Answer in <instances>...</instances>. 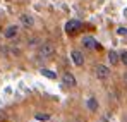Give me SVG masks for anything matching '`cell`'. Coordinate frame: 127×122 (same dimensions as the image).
Here are the masks:
<instances>
[{"mask_svg":"<svg viewBox=\"0 0 127 122\" xmlns=\"http://www.w3.org/2000/svg\"><path fill=\"white\" fill-rule=\"evenodd\" d=\"M19 19H21V24L24 28H28V29L34 26V19H33V16H29V14H22V16H19Z\"/></svg>","mask_w":127,"mask_h":122,"instance_id":"obj_8","label":"cell"},{"mask_svg":"<svg viewBox=\"0 0 127 122\" xmlns=\"http://www.w3.org/2000/svg\"><path fill=\"white\" fill-rule=\"evenodd\" d=\"M36 119H38V121H48L50 115H48V114H36Z\"/></svg>","mask_w":127,"mask_h":122,"instance_id":"obj_14","label":"cell"},{"mask_svg":"<svg viewBox=\"0 0 127 122\" xmlns=\"http://www.w3.org/2000/svg\"><path fill=\"white\" fill-rule=\"evenodd\" d=\"M124 84H127V72H124Z\"/></svg>","mask_w":127,"mask_h":122,"instance_id":"obj_17","label":"cell"},{"mask_svg":"<svg viewBox=\"0 0 127 122\" xmlns=\"http://www.w3.org/2000/svg\"><path fill=\"white\" fill-rule=\"evenodd\" d=\"M62 84L64 86H67V88H74L77 81H76V78H74V74H70V72H65L62 76Z\"/></svg>","mask_w":127,"mask_h":122,"instance_id":"obj_4","label":"cell"},{"mask_svg":"<svg viewBox=\"0 0 127 122\" xmlns=\"http://www.w3.org/2000/svg\"><path fill=\"white\" fill-rule=\"evenodd\" d=\"M79 29H81V21H77V19L67 21V24H65V31H67L69 35H74V33H77Z\"/></svg>","mask_w":127,"mask_h":122,"instance_id":"obj_3","label":"cell"},{"mask_svg":"<svg viewBox=\"0 0 127 122\" xmlns=\"http://www.w3.org/2000/svg\"><path fill=\"white\" fill-rule=\"evenodd\" d=\"M36 43H38V40H36V38H33V40H29V45H36Z\"/></svg>","mask_w":127,"mask_h":122,"instance_id":"obj_15","label":"cell"},{"mask_svg":"<svg viewBox=\"0 0 127 122\" xmlns=\"http://www.w3.org/2000/svg\"><path fill=\"white\" fill-rule=\"evenodd\" d=\"M119 57H120V62H122V64H124V65L127 67V50H124V52H122Z\"/></svg>","mask_w":127,"mask_h":122,"instance_id":"obj_13","label":"cell"},{"mask_svg":"<svg viewBox=\"0 0 127 122\" xmlns=\"http://www.w3.org/2000/svg\"><path fill=\"white\" fill-rule=\"evenodd\" d=\"M86 107H88V110H89V112H96L100 105H98V100H96L95 96H89V98L86 100Z\"/></svg>","mask_w":127,"mask_h":122,"instance_id":"obj_9","label":"cell"},{"mask_svg":"<svg viewBox=\"0 0 127 122\" xmlns=\"http://www.w3.org/2000/svg\"><path fill=\"white\" fill-rule=\"evenodd\" d=\"M117 35H119V36H127V28H126V26L117 28Z\"/></svg>","mask_w":127,"mask_h":122,"instance_id":"obj_12","label":"cell"},{"mask_svg":"<svg viewBox=\"0 0 127 122\" xmlns=\"http://www.w3.org/2000/svg\"><path fill=\"white\" fill-rule=\"evenodd\" d=\"M53 53H55V46L52 43H43L40 46V57H43V59H50Z\"/></svg>","mask_w":127,"mask_h":122,"instance_id":"obj_2","label":"cell"},{"mask_svg":"<svg viewBox=\"0 0 127 122\" xmlns=\"http://www.w3.org/2000/svg\"><path fill=\"white\" fill-rule=\"evenodd\" d=\"M0 121H2V122L5 121V114H3V112H0Z\"/></svg>","mask_w":127,"mask_h":122,"instance_id":"obj_16","label":"cell"},{"mask_svg":"<svg viewBox=\"0 0 127 122\" xmlns=\"http://www.w3.org/2000/svg\"><path fill=\"white\" fill-rule=\"evenodd\" d=\"M108 60H110L112 65H117V64L120 62V57H119V53H117V52L110 50V52H108Z\"/></svg>","mask_w":127,"mask_h":122,"instance_id":"obj_10","label":"cell"},{"mask_svg":"<svg viewBox=\"0 0 127 122\" xmlns=\"http://www.w3.org/2000/svg\"><path fill=\"white\" fill-rule=\"evenodd\" d=\"M95 76L98 78V79H108L110 78V67L108 65H103V64H98V65H95Z\"/></svg>","mask_w":127,"mask_h":122,"instance_id":"obj_1","label":"cell"},{"mask_svg":"<svg viewBox=\"0 0 127 122\" xmlns=\"http://www.w3.org/2000/svg\"><path fill=\"white\" fill-rule=\"evenodd\" d=\"M83 45H84V48H89V50H93V48H101L100 43L95 40L93 36H84V38H83Z\"/></svg>","mask_w":127,"mask_h":122,"instance_id":"obj_7","label":"cell"},{"mask_svg":"<svg viewBox=\"0 0 127 122\" xmlns=\"http://www.w3.org/2000/svg\"><path fill=\"white\" fill-rule=\"evenodd\" d=\"M70 57H72V62H74L77 67L84 65V55H83V52H81V50H72Z\"/></svg>","mask_w":127,"mask_h":122,"instance_id":"obj_6","label":"cell"},{"mask_svg":"<svg viewBox=\"0 0 127 122\" xmlns=\"http://www.w3.org/2000/svg\"><path fill=\"white\" fill-rule=\"evenodd\" d=\"M40 72H41V76L48 78V79H55V78H57V72H53V71H50V69H41Z\"/></svg>","mask_w":127,"mask_h":122,"instance_id":"obj_11","label":"cell"},{"mask_svg":"<svg viewBox=\"0 0 127 122\" xmlns=\"http://www.w3.org/2000/svg\"><path fill=\"white\" fill-rule=\"evenodd\" d=\"M17 33H19V28H17L16 24H12V26H7V28H5V31H3V38H7V40H12V38H16V36H17Z\"/></svg>","mask_w":127,"mask_h":122,"instance_id":"obj_5","label":"cell"}]
</instances>
